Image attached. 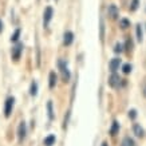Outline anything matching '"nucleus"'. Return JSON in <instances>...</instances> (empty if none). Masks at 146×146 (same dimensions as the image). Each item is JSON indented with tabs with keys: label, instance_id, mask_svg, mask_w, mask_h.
Wrapping results in <instances>:
<instances>
[{
	"label": "nucleus",
	"instance_id": "obj_25",
	"mask_svg": "<svg viewBox=\"0 0 146 146\" xmlns=\"http://www.w3.org/2000/svg\"><path fill=\"white\" fill-rule=\"evenodd\" d=\"M70 115H71V113H70V111H67V117H64V121H63V129H67V126H68Z\"/></svg>",
	"mask_w": 146,
	"mask_h": 146
},
{
	"label": "nucleus",
	"instance_id": "obj_24",
	"mask_svg": "<svg viewBox=\"0 0 146 146\" xmlns=\"http://www.w3.org/2000/svg\"><path fill=\"white\" fill-rule=\"evenodd\" d=\"M99 38H101V40L103 42V39H105V24H103V20L101 19V34H99Z\"/></svg>",
	"mask_w": 146,
	"mask_h": 146
},
{
	"label": "nucleus",
	"instance_id": "obj_18",
	"mask_svg": "<svg viewBox=\"0 0 146 146\" xmlns=\"http://www.w3.org/2000/svg\"><path fill=\"white\" fill-rule=\"evenodd\" d=\"M122 146H135V143H134L133 138L125 137V138H123V141H122Z\"/></svg>",
	"mask_w": 146,
	"mask_h": 146
},
{
	"label": "nucleus",
	"instance_id": "obj_19",
	"mask_svg": "<svg viewBox=\"0 0 146 146\" xmlns=\"http://www.w3.org/2000/svg\"><path fill=\"white\" fill-rule=\"evenodd\" d=\"M133 70V66L130 64V63H125L123 66H122V71H123V74H130Z\"/></svg>",
	"mask_w": 146,
	"mask_h": 146
},
{
	"label": "nucleus",
	"instance_id": "obj_5",
	"mask_svg": "<svg viewBox=\"0 0 146 146\" xmlns=\"http://www.w3.org/2000/svg\"><path fill=\"white\" fill-rule=\"evenodd\" d=\"M54 16V8L52 7H46L44 12H43V27L44 28H48L50 22L52 20Z\"/></svg>",
	"mask_w": 146,
	"mask_h": 146
},
{
	"label": "nucleus",
	"instance_id": "obj_20",
	"mask_svg": "<svg viewBox=\"0 0 146 146\" xmlns=\"http://www.w3.org/2000/svg\"><path fill=\"white\" fill-rule=\"evenodd\" d=\"M119 26H121V28L126 30L127 27H130V20H129V19H121V20H119Z\"/></svg>",
	"mask_w": 146,
	"mask_h": 146
},
{
	"label": "nucleus",
	"instance_id": "obj_3",
	"mask_svg": "<svg viewBox=\"0 0 146 146\" xmlns=\"http://www.w3.org/2000/svg\"><path fill=\"white\" fill-rule=\"evenodd\" d=\"M16 135H18V141L19 143H22L27 137V125L24 121H20L18 126V131H16Z\"/></svg>",
	"mask_w": 146,
	"mask_h": 146
},
{
	"label": "nucleus",
	"instance_id": "obj_7",
	"mask_svg": "<svg viewBox=\"0 0 146 146\" xmlns=\"http://www.w3.org/2000/svg\"><path fill=\"white\" fill-rule=\"evenodd\" d=\"M121 63H122V60H121L119 58H113L110 62H109V70L111 72H117V71L119 70Z\"/></svg>",
	"mask_w": 146,
	"mask_h": 146
},
{
	"label": "nucleus",
	"instance_id": "obj_22",
	"mask_svg": "<svg viewBox=\"0 0 146 146\" xmlns=\"http://www.w3.org/2000/svg\"><path fill=\"white\" fill-rule=\"evenodd\" d=\"M123 51V44L122 43H115V46H114V52L115 54H121Z\"/></svg>",
	"mask_w": 146,
	"mask_h": 146
},
{
	"label": "nucleus",
	"instance_id": "obj_14",
	"mask_svg": "<svg viewBox=\"0 0 146 146\" xmlns=\"http://www.w3.org/2000/svg\"><path fill=\"white\" fill-rule=\"evenodd\" d=\"M38 90H39V86H38V82L36 80H32L31 84H30V90H28V93L31 95L32 98H35L38 95Z\"/></svg>",
	"mask_w": 146,
	"mask_h": 146
},
{
	"label": "nucleus",
	"instance_id": "obj_21",
	"mask_svg": "<svg viewBox=\"0 0 146 146\" xmlns=\"http://www.w3.org/2000/svg\"><path fill=\"white\" fill-rule=\"evenodd\" d=\"M131 48H133V40L127 39V40H126V43H125V46H123V50H126L127 52H130V51H131Z\"/></svg>",
	"mask_w": 146,
	"mask_h": 146
},
{
	"label": "nucleus",
	"instance_id": "obj_6",
	"mask_svg": "<svg viewBox=\"0 0 146 146\" xmlns=\"http://www.w3.org/2000/svg\"><path fill=\"white\" fill-rule=\"evenodd\" d=\"M121 82H122V79H121V76L117 72H111V75L107 79V83H109L111 89H118L121 86Z\"/></svg>",
	"mask_w": 146,
	"mask_h": 146
},
{
	"label": "nucleus",
	"instance_id": "obj_30",
	"mask_svg": "<svg viewBox=\"0 0 146 146\" xmlns=\"http://www.w3.org/2000/svg\"><path fill=\"white\" fill-rule=\"evenodd\" d=\"M55 1H58V0H55Z\"/></svg>",
	"mask_w": 146,
	"mask_h": 146
},
{
	"label": "nucleus",
	"instance_id": "obj_8",
	"mask_svg": "<svg viewBox=\"0 0 146 146\" xmlns=\"http://www.w3.org/2000/svg\"><path fill=\"white\" fill-rule=\"evenodd\" d=\"M72 42H74V32L72 31H66L63 34V44L68 47V46L72 44Z\"/></svg>",
	"mask_w": 146,
	"mask_h": 146
},
{
	"label": "nucleus",
	"instance_id": "obj_15",
	"mask_svg": "<svg viewBox=\"0 0 146 146\" xmlns=\"http://www.w3.org/2000/svg\"><path fill=\"white\" fill-rule=\"evenodd\" d=\"M118 133H119V122H118V121H113L111 127H110V130H109V134L114 137V135H117Z\"/></svg>",
	"mask_w": 146,
	"mask_h": 146
},
{
	"label": "nucleus",
	"instance_id": "obj_13",
	"mask_svg": "<svg viewBox=\"0 0 146 146\" xmlns=\"http://www.w3.org/2000/svg\"><path fill=\"white\" fill-rule=\"evenodd\" d=\"M56 142V135L55 134H48L47 137L43 139V145L44 146H52Z\"/></svg>",
	"mask_w": 146,
	"mask_h": 146
},
{
	"label": "nucleus",
	"instance_id": "obj_16",
	"mask_svg": "<svg viewBox=\"0 0 146 146\" xmlns=\"http://www.w3.org/2000/svg\"><path fill=\"white\" fill-rule=\"evenodd\" d=\"M135 34H137V40L141 43L143 40V32H142V27L141 24H137V28H135Z\"/></svg>",
	"mask_w": 146,
	"mask_h": 146
},
{
	"label": "nucleus",
	"instance_id": "obj_11",
	"mask_svg": "<svg viewBox=\"0 0 146 146\" xmlns=\"http://www.w3.org/2000/svg\"><path fill=\"white\" fill-rule=\"evenodd\" d=\"M133 133L135 134V137L138 138H143L145 137V130L139 123H134L133 125Z\"/></svg>",
	"mask_w": 146,
	"mask_h": 146
},
{
	"label": "nucleus",
	"instance_id": "obj_2",
	"mask_svg": "<svg viewBox=\"0 0 146 146\" xmlns=\"http://www.w3.org/2000/svg\"><path fill=\"white\" fill-rule=\"evenodd\" d=\"M13 106H15V97H8L4 102V117L5 118H9L11 114L13 111Z\"/></svg>",
	"mask_w": 146,
	"mask_h": 146
},
{
	"label": "nucleus",
	"instance_id": "obj_17",
	"mask_svg": "<svg viewBox=\"0 0 146 146\" xmlns=\"http://www.w3.org/2000/svg\"><path fill=\"white\" fill-rule=\"evenodd\" d=\"M20 32H22V30H20V28H16V30H15V32L11 35V42L16 43V42L19 40V38H20Z\"/></svg>",
	"mask_w": 146,
	"mask_h": 146
},
{
	"label": "nucleus",
	"instance_id": "obj_9",
	"mask_svg": "<svg viewBox=\"0 0 146 146\" xmlns=\"http://www.w3.org/2000/svg\"><path fill=\"white\" fill-rule=\"evenodd\" d=\"M107 15L110 16V19H117L118 15H119V9L115 4H110L109 8H107Z\"/></svg>",
	"mask_w": 146,
	"mask_h": 146
},
{
	"label": "nucleus",
	"instance_id": "obj_23",
	"mask_svg": "<svg viewBox=\"0 0 146 146\" xmlns=\"http://www.w3.org/2000/svg\"><path fill=\"white\" fill-rule=\"evenodd\" d=\"M137 110H135V109H130V110H129V118H130V119L131 121H134L135 119V118H137Z\"/></svg>",
	"mask_w": 146,
	"mask_h": 146
},
{
	"label": "nucleus",
	"instance_id": "obj_1",
	"mask_svg": "<svg viewBox=\"0 0 146 146\" xmlns=\"http://www.w3.org/2000/svg\"><path fill=\"white\" fill-rule=\"evenodd\" d=\"M58 68L60 71V75H62V79L64 82H70L71 79V72L68 70V66H67V62L64 59H59L58 60Z\"/></svg>",
	"mask_w": 146,
	"mask_h": 146
},
{
	"label": "nucleus",
	"instance_id": "obj_4",
	"mask_svg": "<svg viewBox=\"0 0 146 146\" xmlns=\"http://www.w3.org/2000/svg\"><path fill=\"white\" fill-rule=\"evenodd\" d=\"M23 48H24L23 43L16 42V44L13 46L12 50H11V56H12L13 60H19L20 59V56H22V54H23Z\"/></svg>",
	"mask_w": 146,
	"mask_h": 146
},
{
	"label": "nucleus",
	"instance_id": "obj_29",
	"mask_svg": "<svg viewBox=\"0 0 146 146\" xmlns=\"http://www.w3.org/2000/svg\"><path fill=\"white\" fill-rule=\"evenodd\" d=\"M101 146H109V145H107V142L105 141V142H102V145H101Z\"/></svg>",
	"mask_w": 146,
	"mask_h": 146
},
{
	"label": "nucleus",
	"instance_id": "obj_27",
	"mask_svg": "<svg viewBox=\"0 0 146 146\" xmlns=\"http://www.w3.org/2000/svg\"><path fill=\"white\" fill-rule=\"evenodd\" d=\"M3 22H1V20H0V34H1V31H3Z\"/></svg>",
	"mask_w": 146,
	"mask_h": 146
},
{
	"label": "nucleus",
	"instance_id": "obj_26",
	"mask_svg": "<svg viewBox=\"0 0 146 146\" xmlns=\"http://www.w3.org/2000/svg\"><path fill=\"white\" fill-rule=\"evenodd\" d=\"M138 4H139V0H133L130 4V11H135L138 8Z\"/></svg>",
	"mask_w": 146,
	"mask_h": 146
},
{
	"label": "nucleus",
	"instance_id": "obj_10",
	"mask_svg": "<svg viewBox=\"0 0 146 146\" xmlns=\"http://www.w3.org/2000/svg\"><path fill=\"white\" fill-rule=\"evenodd\" d=\"M58 83V75L55 71H51L48 74V89H55V86Z\"/></svg>",
	"mask_w": 146,
	"mask_h": 146
},
{
	"label": "nucleus",
	"instance_id": "obj_12",
	"mask_svg": "<svg viewBox=\"0 0 146 146\" xmlns=\"http://www.w3.org/2000/svg\"><path fill=\"white\" fill-rule=\"evenodd\" d=\"M47 117H48V121H54L55 119V111H54V103L52 101L47 102Z\"/></svg>",
	"mask_w": 146,
	"mask_h": 146
},
{
	"label": "nucleus",
	"instance_id": "obj_28",
	"mask_svg": "<svg viewBox=\"0 0 146 146\" xmlns=\"http://www.w3.org/2000/svg\"><path fill=\"white\" fill-rule=\"evenodd\" d=\"M142 94H143V97L146 98V86H145V87H143V91H142Z\"/></svg>",
	"mask_w": 146,
	"mask_h": 146
}]
</instances>
